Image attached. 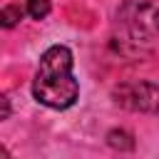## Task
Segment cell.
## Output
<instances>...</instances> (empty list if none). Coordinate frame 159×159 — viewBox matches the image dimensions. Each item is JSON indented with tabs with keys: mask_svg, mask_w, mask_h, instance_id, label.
<instances>
[{
	"mask_svg": "<svg viewBox=\"0 0 159 159\" xmlns=\"http://www.w3.org/2000/svg\"><path fill=\"white\" fill-rule=\"evenodd\" d=\"M32 94L40 104L50 109H67L80 97V82L72 75V52L65 45H52L42 52L35 80Z\"/></svg>",
	"mask_w": 159,
	"mask_h": 159,
	"instance_id": "6da1fadb",
	"label": "cell"
},
{
	"mask_svg": "<svg viewBox=\"0 0 159 159\" xmlns=\"http://www.w3.org/2000/svg\"><path fill=\"white\" fill-rule=\"evenodd\" d=\"M114 102L129 112H144V114H159V84L154 82H122L112 92Z\"/></svg>",
	"mask_w": 159,
	"mask_h": 159,
	"instance_id": "7a4b0ae2",
	"label": "cell"
},
{
	"mask_svg": "<svg viewBox=\"0 0 159 159\" xmlns=\"http://www.w3.org/2000/svg\"><path fill=\"white\" fill-rule=\"evenodd\" d=\"M107 144H109L112 149H119V152L134 149V139H132V134H129L127 129H112V132L107 134Z\"/></svg>",
	"mask_w": 159,
	"mask_h": 159,
	"instance_id": "3957f363",
	"label": "cell"
},
{
	"mask_svg": "<svg viewBox=\"0 0 159 159\" xmlns=\"http://www.w3.org/2000/svg\"><path fill=\"white\" fill-rule=\"evenodd\" d=\"M22 12H27V10H25V7H20L17 2H15V5H5V7H2V12H0L2 27H12V25H17V22H20V17H22Z\"/></svg>",
	"mask_w": 159,
	"mask_h": 159,
	"instance_id": "277c9868",
	"label": "cell"
},
{
	"mask_svg": "<svg viewBox=\"0 0 159 159\" xmlns=\"http://www.w3.org/2000/svg\"><path fill=\"white\" fill-rule=\"evenodd\" d=\"M25 10H27V15L32 20H45L50 15V0H27Z\"/></svg>",
	"mask_w": 159,
	"mask_h": 159,
	"instance_id": "5b68a950",
	"label": "cell"
},
{
	"mask_svg": "<svg viewBox=\"0 0 159 159\" xmlns=\"http://www.w3.org/2000/svg\"><path fill=\"white\" fill-rule=\"evenodd\" d=\"M0 102H2V119H7V117H10V99H7V97H2Z\"/></svg>",
	"mask_w": 159,
	"mask_h": 159,
	"instance_id": "8992f818",
	"label": "cell"
},
{
	"mask_svg": "<svg viewBox=\"0 0 159 159\" xmlns=\"http://www.w3.org/2000/svg\"><path fill=\"white\" fill-rule=\"evenodd\" d=\"M0 159H12V157H10V152H7V147H2V149H0Z\"/></svg>",
	"mask_w": 159,
	"mask_h": 159,
	"instance_id": "52a82bcc",
	"label": "cell"
},
{
	"mask_svg": "<svg viewBox=\"0 0 159 159\" xmlns=\"http://www.w3.org/2000/svg\"><path fill=\"white\" fill-rule=\"evenodd\" d=\"M154 27H157V30H159V10H157V12H154Z\"/></svg>",
	"mask_w": 159,
	"mask_h": 159,
	"instance_id": "ba28073f",
	"label": "cell"
}]
</instances>
